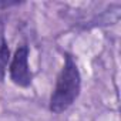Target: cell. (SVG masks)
I'll list each match as a JSON object with an SVG mask.
<instances>
[{
  "mask_svg": "<svg viewBox=\"0 0 121 121\" xmlns=\"http://www.w3.org/2000/svg\"><path fill=\"white\" fill-rule=\"evenodd\" d=\"M81 91V74L78 66L71 54L66 53L64 64L60 70L56 86L50 95L48 108L54 114H61L69 110L76 100L78 98Z\"/></svg>",
  "mask_w": 121,
  "mask_h": 121,
  "instance_id": "6da1fadb",
  "label": "cell"
},
{
  "mask_svg": "<svg viewBox=\"0 0 121 121\" xmlns=\"http://www.w3.org/2000/svg\"><path fill=\"white\" fill-rule=\"evenodd\" d=\"M29 53H30V48L27 44L19 46L9 63L10 80L22 88L30 87L33 81V74L29 66Z\"/></svg>",
  "mask_w": 121,
  "mask_h": 121,
  "instance_id": "7a4b0ae2",
  "label": "cell"
},
{
  "mask_svg": "<svg viewBox=\"0 0 121 121\" xmlns=\"http://www.w3.org/2000/svg\"><path fill=\"white\" fill-rule=\"evenodd\" d=\"M10 63V48L4 37V24L0 19V81L6 76V69Z\"/></svg>",
  "mask_w": 121,
  "mask_h": 121,
  "instance_id": "3957f363",
  "label": "cell"
}]
</instances>
